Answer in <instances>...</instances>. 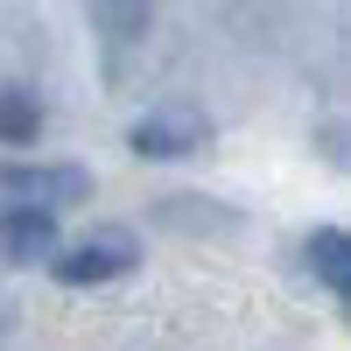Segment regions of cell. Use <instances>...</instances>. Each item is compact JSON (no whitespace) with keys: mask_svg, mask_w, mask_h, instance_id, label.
I'll use <instances>...</instances> for the list:
<instances>
[{"mask_svg":"<svg viewBox=\"0 0 351 351\" xmlns=\"http://www.w3.org/2000/svg\"><path fill=\"white\" fill-rule=\"evenodd\" d=\"M141 260V246H134V232L127 225H106V232H92V239H77V246H64V260H56V281L64 288H99V281H112V274H127Z\"/></svg>","mask_w":351,"mask_h":351,"instance_id":"6da1fadb","label":"cell"},{"mask_svg":"<svg viewBox=\"0 0 351 351\" xmlns=\"http://www.w3.org/2000/svg\"><path fill=\"white\" fill-rule=\"evenodd\" d=\"M8 197H14V211H56V204H77V197H92V169H77V162H14L8 169Z\"/></svg>","mask_w":351,"mask_h":351,"instance_id":"7a4b0ae2","label":"cell"},{"mask_svg":"<svg viewBox=\"0 0 351 351\" xmlns=\"http://www.w3.org/2000/svg\"><path fill=\"white\" fill-rule=\"evenodd\" d=\"M211 134V120L204 112H190V106H169V112H148V120H134V155H155V162H169V155H190L197 141Z\"/></svg>","mask_w":351,"mask_h":351,"instance_id":"3957f363","label":"cell"},{"mask_svg":"<svg viewBox=\"0 0 351 351\" xmlns=\"http://www.w3.org/2000/svg\"><path fill=\"white\" fill-rule=\"evenodd\" d=\"M0 246H8L14 267H36V260H64V246H56V211H8V232H0Z\"/></svg>","mask_w":351,"mask_h":351,"instance_id":"277c9868","label":"cell"},{"mask_svg":"<svg viewBox=\"0 0 351 351\" xmlns=\"http://www.w3.org/2000/svg\"><path fill=\"white\" fill-rule=\"evenodd\" d=\"M302 260H309V274L330 288V295L351 309V232H337V225H316L309 232V246H302Z\"/></svg>","mask_w":351,"mask_h":351,"instance_id":"5b68a950","label":"cell"},{"mask_svg":"<svg viewBox=\"0 0 351 351\" xmlns=\"http://www.w3.org/2000/svg\"><path fill=\"white\" fill-rule=\"evenodd\" d=\"M36 127H43V112L28 106L21 84H8V141H14V148H28V141H36Z\"/></svg>","mask_w":351,"mask_h":351,"instance_id":"8992f818","label":"cell"}]
</instances>
